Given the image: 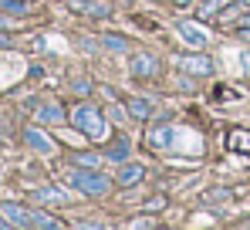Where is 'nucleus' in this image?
Returning a JSON list of instances; mask_svg holds the SVG:
<instances>
[{"instance_id": "a211bd4d", "label": "nucleus", "mask_w": 250, "mask_h": 230, "mask_svg": "<svg viewBox=\"0 0 250 230\" xmlns=\"http://www.w3.org/2000/svg\"><path fill=\"white\" fill-rule=\"evenodd\" d=\"M102 44H105V47H115V51H125V47H128V41L119 38V34H115V38H112V34H108V38H102Z\"/></svg>"}, {"instance_id": "5701e85b", "label": "nucleus", "mask_w": 250, "mask_h": 230, "mask_svg": "<svg viewBox=\"0 0 250 230\" xmlns=\"http://www.w3.org/2000/svg\"><path fill=\"white\" fill-rule=\"evenodd\" d=\"M176 3H189V0H176Z\"/></svg>"}, {"instance_id": "4468645a", "label": "nucleus", "mask_w": 250, "mask_h": 230, "mask_svg": "<svg viewBox=\"0 0 250 230\" xmlns=\"http://www.w3.org/2000/svg\"><path fill=\"white\" fill-rule=\"evenodd\" d=\"M31 227H61V220H54V217H47V213L31 210Z\"/></svg>"}, {"instance_id": "412c9836", "label": "nucleus", "mask_w": 250, "mask_h": 230, "mask_svg": "<svg viewBox=\"0 0 250 230\" xmlns=\"http://www.w3.org/2000/svg\"><path fill=\"white\" fill-rule=\"evenodd\" d=\"M0 47H10V38L7 34H0Z\"/></svg>"}, {"instance_id": "aec40b11", "label": "nucleus", "mask_w": 250, "mask_h": 230, "mask_svg": "<svg viewBox=\"0 0 250 230\" xmlns=\"http://www.w3.org/2000/svg\"><path fill=\"white\" fill-rule=\"evenodd\" d=\"M7 27H14V24H10V17H7V14H0V31H7Z\"/></svg>"}, {"instance_id": "6e6552de", "label": "nucleus", "mask_w": 250, "mask_h": 230, "mask_svg": "<svg viewBox=\"0 0 250 230\" xmlns=\"http://www.w3.org/2000/svg\"><path fill=\"white\" fill-rule=\"evenodd\" d=\"M24 142H27L34 153H54V142L44 136L41 129H27V132H24Z\"/></svg>"}, {"instance_id": "9b49d317", "label": "nucleus", "mask_w": 250, "mask_h": 230, "mask_svg": "<svg viewBox=\"0 0 250 230\" xmlns=\"http://www.w3.org/2000/svg\"><path fill=\"white\" fill-rule=\"evenodd\" d=\"M105 159H112V162H125V159H128V139H125V136H115V142L108 146Z\"/></svg>"}, {"instance_id": "423d86ee", "label": "nucleus", "mask_w": 250, "mask_h": 230, "mask_svg": "<svg viewBox=\"0 0 250 230\" xmlns=\"http://www.w3.org/2000/svg\"><path fill=\"white\" fill-rule=\"evenodd\" d=\"M179 68H186L189 75H200V78H209V75H213V61H209V58H203V54L179 58Z\"/></svg>"}, {"instance_id": "7ed1b4c3", "label": "nucleus", "mask_w": 250, "mask_h": 230, "mask_svg": "<svg viewBox=\"0 0 250 230\" xmlns=\"http://www.w3.org/2000/svg\"><path fill=\"white\" fill-rule=\"evenodd\" d=\"M0 227H31V210H24L17 203H3L0 207Z\"/></svg>"}, {"instance_id": "6ab92c4d", "label": "nucleus", "mask_w": 250, "mask_h": 230, "mask_svg": "<svg viewBox=\"0 0 250 230\" xmlns=\"http://www.w3.org/2000/svg\"><path fill=\"white\" fill-rule=\"evenodd\" d=\"M75 92H78V95H88V92H91V85H88V81H75Z\"/></svg>"}, {"instance_id": "f257e3e1", "label": "nucleus", "mask_w": 250, "mask_h": 230, "mask_svg": "<svg viewBox=\"0 0 250 230\" xmlns=\"http://www.w3.org/2000/svg\"><path fill=\"white\" fill-rule=\"evenodd\" d=\"M71 125H75L78 132H84L91 142H102V139H105V118H102V112H98L91 102L75 105V112H71Z\"/></svg>"}, {"instance_id": "9d476101", "label": "nucleus", "mask_w": 250, "mask_h": 230, "mask_svg": "<svg viewBox=\"0 0 250 230\" xmlns=\"http://www.w3.org/2000/svg\"><path fill=\"white\" fill-rule=\"evenodd\" d=\"M142 176H146V169L142 166H122L119 169V186H132V183H142Z\"/></svg>"}, {"instance_id": "ddd939ff", "label": "nucleus", "mask_w": 250, "mask_h": 230, "mask_svg": "<svg viewBox=\"0 0 250 230\" xmlns=\"http://www.w3.org/2000/svg\"><path fill=\"white\" fill-rule=\"evenodd\" d=\"M38 118H41V122H61V118H64V109L47 102V105H41V109H38Z\"/></svg>"}, {"instance_id": "dca6fc26", "label": "nucleus", "mask_w": 250, "mask_h": 230, "mask_svg": "<svg viewBox=\"0 0 250 230\" xmlns=\"http://www.w3.org/2000/svg\"><path fill=\"white\" fill-rule=\"evenodd\" d=\"M75 162H78V166H88V169H95L102 159H98L95 153H78V156H75Z\"/></svg>"}, {"instance_id": "39448f33", "label": "nucleus", "mask_w": 250, "mask_h": 230, "mask_svg": "<svg viewBox=\"0 0 250 230\" xmlns=\"http://www.w3.org/2000/svg\"><path fill=\"white\" fill-rule=\"evenodd\" d=\"M172 139H176L172 125H152V129H149V136H146V142H149L152 149H169V146H172Z\"/></svg>"}, {"instance_id": "0eeeda50", "label": "nucleus", "mask_w": 250, "mask_h": 230, "mask_svg": "<svg viewBox=\"0 0 250 230\" xmlns=\"http://www.w3.org/2000/svg\"><path fill=\"white\" fill-rule=\"evenodd\" d=\"M176 31H179L183 38L189 41L193 47H207V44H209V38H207V34H203L200 27H193V21H179V24H176Z\"/></svg>"}, {"instance_id": "f8f14e48", "label": "nucleus", "mask_w": 250, "mask_h": 230, "mask_svg": "<svg viewBox=\"0 0 250 230\" xmlns=\"http://www.w3.org/2000/svg\"><path fill=\"white\" fill-rule=\"evenodd\" d=\"M128 115H132V118H139V122H146V118L152 115L149 98H128Z\"/></svg>"}, {"instance_id": "4be33fe9", "label": "nucleus", "mask_w": 250, "mask_h": 230, "mask_svg": "<svg viewBox=\"0 0 250 230\" xmlns=\"http://www.w3.org/2000/svg\"><path fill=\"white\" fill-rule=\"evenodd\" d=\"M237 3H240V7H250V0H237Z\"/></svg>"}, {"instance_id": "1a4fd4ad", "label": "nucleus", "mask_w": 250, "mask_h": 230, "mask_svg": "<svg viewBox=\"0 0 250 230\" xmlns=\"http://www.w3.org/2000/svg\"><path fill=\"white\" fill-rule=\"evenodd\" d=\"M31 200H38V203H64L68 193L58 190V186H38V190L31 193Z\"/></svg>"}, {"instance_id": "f3484780", "label": "nucleus", "mask_w": 250, "mask_h": 230, "mask_svg": "<svg viewBox=\"0 0 250 230\" xmlns=\"http://www.w3.org/2000/svg\"><path fill=\"white\" fill-rule=\"evenodd\" d=\"M230 149H250V136L233 132V136H230Z\"/></svg>"}, {"instance_id": "2eb2a0df", "label": "nucleus", "mask_w": 250, "mask_h": 230, "mask_svg": "<svg viewBox=\"0 0 250 230\" xmlns=\"http://www.w3.org/2000/svg\"><path fill=\"white\" fill-rule=\"evenodd\" d=\"M0 10H7V14H27V0H0Z\"/></svg>"}, {"instance_id": "f03ea898", "label": "nucleus", "mask_w": 250, "mask_h": 230, "mask_svg": "<svg viewBox=\"0 0 250 230\" xmlns=\"http://www.w3.org/2000/svg\"><path fill=\"white\" fill-rule=\"evenodd\" d=\"M68 186H75L78 193H88V196H102L112 183H108L102 173H95V169H88V166H78V169L68 173Z\"/></svg>"}, {"instance_id": "20e7f679", "label": "nucleus", "mask_w": 250, "mask_h": 230, "mask_svg": "<svg viewBox=\"0 0 250 230\" xmlns=\"http://www.w3.org/2000/svg\"><path fill=\"white\" fill-rule=\"evenodd\" d=\"M159 71V61L149 54V51H139L135 58H132V75L135 78H156Z\"/></svg>"}]
</instances>
